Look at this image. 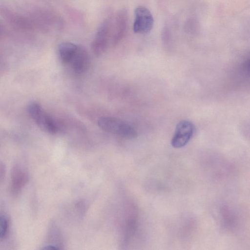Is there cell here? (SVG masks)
<instances>
[{
  "instance_id": "6",
  "label": "cell",
  "mask_w": 250,
  "mask_h": 250,
  "mask_svg": "<svg viewBox=\"0 0 250 250\" xmlns=\"http://www.w3.org/2000/svg\"><path fill=\"white\" fill-rule=\"evenodd\" d=\"M69 62L77 74L86 72L89 67L90 59L85 48L82 45H77V49Z\"/></svg>"
},
{
  "instance_id": "4",
  "label": "cell",
  "mask_w": 250,
  "mask_h": 250,
  "mask_svg": "<svg viewBox=\"0 0 250 250\" xmlns=\"http://www.w3.org/2000/svg\"><path fill=\"white\" fill-rule=\"evenodd\" d=\"M134 15V32L141 34L149 32L154 23V19L150 11L145 7L139 6L135 8Z\"/></svg>"
},
{
  "instance_id": "5",
  "label": "cell",
  "mask_w": 250,
  "mask_h": 250,
  "mask_svg": "<svg viewBox=\"0 0 250 250\" xmlns=\"http://www.w3.org/2000/svg\"><path fill=\"white\" fill-rule=\"evenodd\" d=\"M194 131L193 124L188 120H183L176 125L171 141V146L176 148L185 146L192 138Z\"/></svg>"
},
{
  "instance_id": "1",
  "label": "cell",
  "mask_w": 250,
  "mask_h": 250,
  "mask_svg": "<svg viewBox=\"0 0 250 250\" xmlns=\"http://www.w3.org/2000/svg\"><path fill=\"white\" fill-rule=\"evenodd\" d=\"M98 125L104 130L125 138L133 139L137 135L136 130L131 125L115 117H102L98 121Z\"/></svg>"
},
{
  "instance_id": "9",
  "label": "cell",
  "mask_w": 250,
  "mask_h": 250,
  "mask_svg": "<svg viewBox=\"0 0 250 250\" xmlns=\"http://www.w3.org/2000/svg\"><path fill=\"white\" fill-rule=\"evenodd\" d=\"M77 45L70 42H63L61 43L58 48L59 57L64 63L69 62L74 54Z\"/></svg>"
},
{
  "instance_id": "7",
  "label": "cell",
  "mask_w": 250,
  "mask_h": 250,
  "mask_svg": "<svg viewBox=\"0 0 250 250\" xmlns=\"http://www.w3.org/2000/svg\"><path fill=\"white\" fill-rule=\"evenodd\" d=\"M128 15L125 8L119 10L116 14L112 42L118 44L125 36L127 27Z\"/></svg>"
},
{
  "instance_id": "2",
  "label": "cell",
  "mask_w": 250,
  "mask_h": 250,
  "mask_svg": "<svg viewBox=\"0 0 250 250\" xmlns=\"http://www.w3.org/2000/svg\"><path fill=\"white\" fill-rule=\"evenodd\" d=\"M28 112L38 125L43 131L54 134L58 131L57 125L52 118L49 116L37 103H30L27 106Z\"/></svg>"
},
{
  "instance_id": "8",
  "label": "cell",
  "mask_w": 250,
  "mask_h": 250,
  "mask_svg": "<svg viewBox=\"0 0 250 250\" xmlns=\"http://www.w3.org/2000/svg\"><path fill=\"white\" fill-rule=\"evenodd\" d=\"M28 176L26 171L21 166L16 165L12 170L11 189L14 195L18 194L26 184Z\"/></svg>"
},
{
  "instance_id": "3",
  "label": "cell",
  "mask_w": 250,
  "mask_h": 250,
  "mask_svg": "<svg viewBox=\"0 0 250 250\" xmlns=\"http://www.w3.org/2000/svg\"><path fill=\"white\" fill-rule=\"evenodd\" d=\"M111 30L110 21L106 19L100 25L91 43V49L96 56H100L106 50Z\"/></svg>"
},
{
  "instance_id": "10",
  "label": "cell",
  "mask_w": 250,
  "mask_h": 250,
  "mask_svg": "<svg viewBox=\"0 0 250 250\" xmlns=\"http://www.w3.org/2000/svg\"><path fill=\"white\" fill-rule=\"evenodd\" d=\"M8 227L9 221L7 217L3 213H0V239L6 235Z\"/></svg>"
},
{
  "instance_id": "11",
  "label": "cell",
  "mask_w": 250,
  "mask_h": 250,
  "mask_svg": "<svg viewBox=\"0 0 250 250\" xmlns=\"http://www.w3.org/2000/svg\"><path fill=\"white\" fill-rule=\"evenodd\" d=\"M4 167L3 165L0 164V178L3 177L4 172Z\"/></svg>"
}]
</instances>
